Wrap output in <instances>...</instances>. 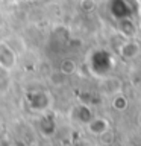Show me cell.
I'll use <instances>...</instances> for the list:
<instances>
[{
    "instance_id": "obj_1",
    "label": "cell",
    "mask_w": 141,
    "mask_h": 146,
    "mask_svg": "<svg viewBox=\"0 0 141 146\" xmlns=\"http://www.w3.org/2000/svg\"><path fill=\"white\" fill-rule=\"evenodd\" d=\"M136 12L135 0H112L111 2V14L120 21L132 20Z\"/></svg>"
},
{
    "instance_id": "obj_2",
    "label": "cell",
    "mask_w": 141,
    "mask_h": 146,
    "mask_svg": "<svg viewBox=\"0 0 141 146\" xmlns=\"http://www.w3.org/2000/svg\"><path fill=\"white\" fill-rule=\"evenodd\" d=\"M88 128L93 134H97V135H102L108 131V122L105 119H93L90 123H88Z\"/></svg>"
},
{
    "instance_id": "obj_3",
    "label": "cell",
    "mask_w": 141,
    "mask_h": 146,
    "mask_svg": "<svg viewBox=\"0 0 141 146\" xmlns=\"http://www.w3.org/2000/svg\"><path fill=\"white\" fill-rule=\"evenodd\" d=\"M61 70L64 73H71L73 70H74V64H73L71 61H64L62 66H61Z\"/></svg>"
},
{
    "instance_id": "obj_4",
    "label": "cell",
    "mask_w": 141,
    "mask_h": 146,
    "mask_svg": "<svg viewBox=\"0 0 141 146\" xmlns=\"http://www.w3.org/2000/svg\"><path fill=\"white\" fill-rule=\"evenodd\" d=\"M138 125L141 126V113H140V116H138Z\"/></svg>"
}]
</instances>
